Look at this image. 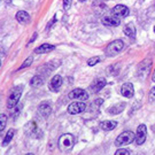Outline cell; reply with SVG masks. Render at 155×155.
<instances>
[{"instance_id":"obj_29","label":"cell","mask_w":155,"mask_h":155,"mask_svg":"<svg viewBox=\"0 0 155 155\" xmlns=\"http://www.w3.org/2000/svg\"><path fill=\"white\" fill-rule=\"evenodd\" d=\"M37 36H38V35H37V33H36V32L33 33V35H32V38H31V40H30V44L32 43L33 40H36V38H37Z\"/></svg>"},{"instance_id":"obj_19","label":"cell","mask_w":155,"mask_h":155,"mask_svg":"<svg viewBox=\"0 0 155 155\" xmlns=\"http://www.w3.org/2000/svg\"><path fill=\"white\" fill-rule=\"evenodd\" d=\"M123 32L125 33L127 37H130V38H134L136 37V28H134V25H133L132 23L127 24L124 27V29H123Z\"/></svg>"},{"instance_id":"obj_13","label":"cell","mask_w":155,"mask_h":155,"mask_svg":"<svg viewBox=\"0 0 155 155\" xmlns=\"http://www.w3.org/2000/svg\"><path fill=\"white\" fill-rule=\"evenodd\" d=\"M121 93L123 97H125L127 99L132 98L133 94H134V87L131 83H125L122 85V89H121Z\"/></svg>"},{"instance_id":"obj_15","label":"cell","mask_w":155,"mask_h":155,"mask_svg":"<svg viewBox=\"0 0 155 155\" xmlns=\"http://www.w3.org/2000/svg\"><path fill=\"white\" fill-rule=\"evenodd\" d=\"M55 50V46L51 44H43L38 46L36 50H35V53L36 54H44V53H50L52 51Z\"/></svg>"},{"instance_id":"obj_6","label":"cell","mask_w":155,"mask_h":155,"mask_svg":"<svg viewBox=\"0 0 155 155\" xmlns=\"http://www.w3.org/2000/svg\"><path fill=\"white\" fill-rule=\"evenodd\" d=\"M86 109V105L82 102L81 100L79 101H76V102H72L68 106V113L71 114V115H77V114H81L85 111Z\"/></svg>"},{"instance_id":"obj_5","label":"cell","mask_w":155,"mask_h":155,"mask_svg":"<svg viewBox=\"0 0 155 155\" xmlns=\"http://www.w3.org/2000/svg\"><path fill=\"white\" fill-rule=\"evenodd\" d=\"M152 68V60L150 59H145L138 64L137 72L140 78H146V76L150 74V70Z\"/></svg>"},{"instance_id":"obj_7","label":"cell","mask_w":155,"mask_h":155,"mask_svg":"<svg viewBox=\"0 0 155 155\" xmlns=\"http://www.w3.org/2000/svg\"><path fill=\"white\" fill-rule=\"evenodd\" d=\"M147 137V127L145 124H140L137 129V134H136V143L137 145H143L146 141Z\"/></svg>"},{"instance_id":"obj_28","label":"cell","mask_w":155,"mask_h":155,"mask_svg":"<svg viewBox=\"0 0 155 155\" xmlns=\"http://www.w3.org/2000/svg\"><path fill=\"white\" fill-rule=\"evenodd\" d=\"M55 22H56V16H54L53 18H52V20H51L50 22H48V24L46 25V30L48 31V30L51 29V27H52V25H54V23H55Z\"/></svg>"},{"instance_id":"obj_3","label":"cell","mask_w":155,"mask_h":155,"mask_svg":"<svg viewBox=\"0 0 155 155\" xmlns=\"http://www.w3.org/2000/svg\"><path fill=\"white\" fill-rule=\"evenodd\" d=\"M123 48H124V43H123L121 39H117V40L111 41L110 44H108V46L106 47L105 50V53L107 56H115Z\"/></svg>"},{"instance_id":"obj_11","label":"cell","mask_w":155,"mask_h":155,"mask_svg":"<svg viewBox=\"0 0 155 155\" xmlns=\"http://www.w3.org/2000/svg\"><path fill=\"white\" fill-rule=\"evenodd\" d=\"M102 23L105 24L106 27H117L121 24V20L116 17L115 15L111 14L110 16H105L102 18Z\"/></svg>"},{"instance_id":"obj_30","label":"cell","mask_w":155,"mask_h":155,"mask_svg":"<svg viewBox=\"0 0 155 155\" xmlns=\"http://www.w3.org/2000/svg\"><path fill=\"white\" fill-rule=\"evenodd\" d=\"M152 81H153V82H155V70H154V74L152 75Z\"/></svg>"},{"instance_id":"obj_20","label":"cell","mask_w":155,"mask_h":155,"mask_svg":"<svg viewBox=\"0 0 155 155\" xmlns=\"http://www.w3.org/2000/svg\"><path fill=\"white\" fill-rule=\"evenodd\" d=\"M30 84H31V86H35V87L41 86L44 84V78L41 77V76H35V77L31 78Z\"/></svg>"},{"instance_id":"obj_17","label":"cell","mask_w":155,"mask_h":155,"mask_svg":"<svg viewBox=\"0 0 155 155\" xmlns=\"http://www.w3.org/2000/svg\"><path fill=\"white\" fill-rule=\"evenodd\" d=\"M117 127L116 121H104V122L100 123V127L105 131H111Z\"/></svg>"},{"instance_id":"obj_31","label":"cell","mask_w":155,"mask_h":155,"mask_svg":"<svg viewBox=\"0 0 155 155\" xmlns=\"http://www.w3.org/2000/svg\"><path fill=\"white\" fill-rule=\"evenodd\" d=\"M104 1H108V0H95V2H104Z\"/></svg>"},{"instance_id":"obj_1","label":"cell","mask_w":155,"mask_h":155,"mask_svg":"<svg viewBox=\"0 0 155 155\" xmlns=\"http://www.w3.org/2000/svg\"><path fill=\"white\" fill-rule=\"evenodd\" d=\"M76 144V138L71 133H64L59 138V148L62 152H70Z\"/></svg>"},{"instance_id":"obj_16","label":"cell","mask_w":155,"mask_h":155,"mask_svg":"<svg viewBox=\"0 0 155 155\" xmlns=\"http://www.w3.org/2000/svg\"><path fill=\"white\" fill-rule=\"evenodd\" d=\"M16 20L21 24H28L30 23V15L25 11H18L16 13Z\"/></svg>"},{"instance_id":"obj_4","label":"cell","mask_w":155,"mask_h":155,"mask_svg":"<svg viewBox=\"0 0 155 155\" xmlns=\"http://www.w3.org/2000/svg\"><path fill=\"white\" fill-rule=\"evenodd\" d=\"M21 93H22V87H14L12 90L11 94L8 97V100H7V108L8 109H12L14 107H16V105L20 101V98H21Z\"/></svg>"},{"instance_id":"obj_14","label":"cell","mask_w":155,"mask_h":155,"mask_svg":"<svg viewBox=\"0 0 155 155\" xmlns=\"http://www.w3.org/2000/svg\"><path fill=\"white\" fill-rule=\"evenodd\" d=\"M38 111L41 116L46 118V117H48L52 114V106H51L50 102H43L41 105H39Z\"/></svg>"},{"instance_id":"obj_26","label":"cell","mask_w":155,"mask_h":155,"mask_svg":"<svg viewBox=\"0 0 155 155\" xmlns=\"http://www.w3.org/2000/svg\"><path fill=\"white\" fill-rule=\"evenodd\" d=\"M121 154H132V152L129 150H116V153H115V155H121Z\"/></svg>"},{"instance_id":"obj_32","label":"cell","mask_w":155,"mask_h":155,"mask_svg":"<svg viewBox=\"0 0 155 155\" xmlns=\"http://www.w3.org/2000/svg\"><path fill=\"white\" fill-rule=\"evenodd\" d=\"M78 1H81V2H83V1H86V0H78Z\"/></svg>"},{"instance_id":"obj_23","label":"cell","mask_w":155,"mask_h":155,"mask_svg":"<svg viewBox=\"0 0 155 155\" xmlns=\"http://www.w3.org/2000/svg\"><path fill=\"white\" fill-rule=\"evenodd\" d=\"M0 121H1V124H0V131H4V130H5V127H6V123H7V116L4 115V114H1Z\"/></svg>"},{"instance_id":"obj_24","label":"cell","mask_w":155,"mask_h":155,"mask_svg":"<svg viewBox=\"0 0 155 155\" xmlns=\"http://www.w3.org/2000/svg\"><path fill=\"white\" fill-rule=\"evenodd\" d=\"M32 61H33V58L32 56H29L28 59L22 63V66L20 67V70H21V69H24V68H27V67H29L31 63H32Z\"/></svg>"},{"instance_id":"obj_27","label":"cell","mask_w":155,"mask_h":155,"mask_svg":"<svg viewBox=\"0 0 155 155\" xmlns=\"http://www.w3.org/2000/svg\"><path fill=\"white\" fill-rule=\"evenodd\" d=\"M71 1L72 0H63V8H64L66 11L70 8V6H71Z\"/></svg>"},{"instance_id":"obj_33","label":"cell","mask_w":155,"mask_h":155,"mask_svg":"<svg viewBox=\"0 0 155 155\" xmlns=\"http://www.w3.org/2000/svg\"><path fill=\"white\" fill-rule=\"evenodd\" d=\"M154 32H155V27H154Z\"/></svg>"},{"instance_id":"obj_12","label":"cell","mask_w":155,"mask_h":155,"mask_svg":"<svg viewBox=\"0 0 155 155\" xmlns=\"http://www.w3.org/2000/svg\"><path fill=\"white\" fill-rule=\"evenodd\" d=\"M106 84H107V82H106V79L104 77L97 78L93 83L91 84V91L94 92V93H97V92H99L101 89L105 87Z\"/></svg>"},{"instance_id":"obj_2","label":"cell","mask_w":155,"mask_h":155,"mask_svg":"<svg viewBox=\"0 0 155 155\" xmlns=\"http://www.w3.org/2000/svg\"><path fill=\"white\" fill-rule=\"evenodd\" d=\"M136 139V134L132 131H124L122 132L115 140V145L116 147H122V146H127L133 143V140Z\"/></svg>"},{"instance_id":"obj_9","label":"cell","mask_w":155,"mask_h":155,"mask_svg":"<svg viewBox=\"0 0 155 155\" xmlns=\"http://www.w3.org/2000/svg\"><path fill=\"white\" fill-rule=\"evenodd\" d=\"M129 13H130L129 8L124 5H117L111 9V14L115 15L116 17H118V18H124V17H127V15H129Z\"/></svg>"},{"instance_id":"obj_21","label":"cell","mask_w":155,"mask_h":155,"mask_svg":"<svg viewBox=\"0 0 155 155\" xmlns=\"http://www.w3.org/2000/svg\"><path fill=\"white\" fill-rule=\"evenodd\" d=\"M14 133H15V130H14V129L8 130V132H7V134L5 136V139H4V141H2V146H6V145H8L11 143V140L13 139V137H14Z\"/></svg>"},{"instance_id":"obj_8","label":"cell","mask_w":155,"mask_h":155,"mask_svg":"<svg viewBox=\"0 0 155 155\" xmlns=\"http://www.w3.org/2000/svg\"><path fill=\"white\" fill-rule=\"evenodd\" d=\"M69 98L74 100H81V101H83V100L89 99V93L83 89H75L69 93Z\"/></svg>"},{"instance_id":"obj_10","label":"cell","mask_w":155,"mask_h":155,"mask_svg":"<svg viewBox=\"0 0 155 155\" xmlns=\"http://www.w3.org/2000/svg\"><path fill=\"white\" fill-rule=\"evenodd\" d=\"M62 86V77L60 75H55L54 77L51 79L50 90L53 92H59Z\"/></svg>"},{"instance_id":"obj_18","label":"cell","mask_w":155,"mask_h":155,"mask_svg":"<svg viewBox=\"0 0 155 155\" xmlns=\"http://www.w3.org/2000/svg\"><path fill=\"white\" fill-rule=\"evenodd\" d=\"M124 108H125V104L124 102H120V104H117V105H114L113 107H110L108 111H109V114L111 115H116V114H120L121 111L124 110Z\"/></svg>"},{"instance_id":"obj_22","label":"cell","mask_w":155,"mask_h":155,"mask_svg":"<svg viewBox=\"0 0 155 155\" xmlns=\"http://www.w3.org/2000/svg\"><path fill=\"white\" fill-rule=\"evenodd\" d=\"M100 61H101V59H100L99 56H92V58H90L89 60H87V64H89L90 67H93V66H95L97 63H99Z\"/></svg>"},{"instance_id":"obj_25","label":"cell","mask_w":155,"mask_h":155,"mask_svg":"<svg viewBox=\"0 0 155 155\" xmlns=\"http://www.w3.org/2000/svg\"><path fill=\"white\" fill-rule=\"evenodd\" d=\"M148 100H150V104H155V87L150 91V94H148Z\"/></svg>"}]
</instances>
